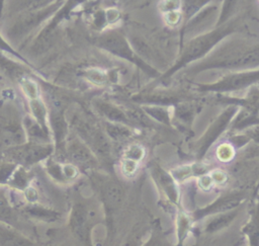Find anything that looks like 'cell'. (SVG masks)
<instances>
[{"label": "cell", "instance_id": "1", "mask_svg": "<svg viewBox=\"0 0 259 246\" xmlns=\"http://www.w3.org/2000/svg\"><path fill=\"white\" fill-rule=\"evenodd\" d=\"M48 148L34 145H17L5 148L2 155L4 161H9L17 165L29 164L44 158L48 154Z\"/></svg>", "mask_w": 259, "mask_h": 246}, {"label": "cell", "instance_id": "2", "mask_svg": "<svg viewBox=\"0 0 259 246\" xmlns=\"http://www.w3.org/2000/svg\"><path fill=\"white\" fill-rule=\"evenodd\" d=\"M21 126L8 110L0 113V144L6 148L20 145L22 142Z\"/></svg>", "mask_w": 259, "mask_h": 246}, {"label": "cell", "instance_id": "3", "mask_svg": "<svg viewBox=\"0 0 259 246\" xmlns=\"http://www.w3.org/2000/svg\"><path fill=\"white\" fill-rule=\"evenodd\" d=\"M0 246H35V243L9 224L0 222Z\"/></svg>", "mask_w": 259, "mask_h": 246}, {"label": "cell", "instance_id": "4", "mask_svg": "<svg viewBox=\"0 0 259 246\" xmlns=\"http://www.w3.org/2000/svg\"><path fill=\"white\" fill-rule=\"evenodd\" d=\"M29 176L22 165H17L7 181V186L14 190H25L28 187Z\"/></svg>", "mask_w": 259, "mask_h": 246}, {"label": "cell", "instance_id": "5", "mask_svg": "<svg viewBox=\"0 0 259 246\" xmlns=\"http://www.w3.org/2000/svg\"><path fill=\"white\" fill-rule=\"evenodd\" d=\"M72 227L75 234L84 238L86 233V213L82 207H77L73 213L72 217Z\"/></svg>", "mask_w": 259, "mask_h": 246}, {"label": "cell", "instance_id": "6", "mask_svg": "<svg viewBox=\"0 0 259 246\" xmlns=\"http://www.w3.org/2000/svg\"><path fill=\"white\" fill-rule=\"evenodd\" d=\"M236 217V214L233 213H228L226 215H221L219 217H217L215 219H213L212 221H210L207 226H206V231L207 232H217L220 231L222 229H224L225 227H227Z\"/></svg>", "mask_w": 259, "mask_h": 246}, {"label": "cell", "instance_id": "7", "mask_svg": "<svg viewBox=\"0 0 259 246\" xmlns=\"http://www.w3.org/2000/svg\"><path fill=\"white\" fill-rule=\"evenodd\" d=\"M24 212L28 216L38 219V220H42V221H51L56 218V214L54 212L46 210L41 207H35V206L26 207L24 209Z\"/></svg>", "mask_w": 259, "mask_h": 246}, {"label": "cell", "instance_id": "8", "mask_svg": "<svg viewBox=\"0 0 259 246\" xmlns=\"http://www.w3.org/2000/svg\"><path fill=\"white\" fill-rule=\"evenodd\" d=\"M240 202V198L237 197H230V198H226L221 200L219 203L212 206L209 209H206L204 213H224L227 212L233 208H235L236 206H238Z\"/></svg>", "mask_w": 259, "mask_h": 246}, {"label": "cell", "instance_id": "9", "mask_svg": "<svg viewBox=\"0 0 259 246\" xmlns=\"http://www.w3.org/2000/svg\"><path fill=\"white\" fill-rule=\"evenodd\" d=\"M17 164L9 162V161H1L0 162V184L6 185L8 179L16 168Z\"/></svg>", "mask_w": 259, "mask_h": 246}, {"label": "cell", "instance_id": "10", "mask_svg": "<svg viewBox=\"0 0 259 246\" xmlns=\"http://www.w3.org/2000/svg\"><path fill=\"white\" fill-rule=\"evenodd\" d=\"M145 246H164L162 243H160V242H158V241H156V240H154V241H150V242H148Z\"/></svg>", "mask_w": 259, "mask_h": 246}, {"label": "cell", "instance_id": "11", "mask_svg": "<svg viewBox=\"0 0 259 246\" xmlns=\"http://www.w3.org/2000/svg\"><path fill=\"white\" fill-rule=\"evenodd\" d=\"M1 79H2V77H1V76H0V80H1Z\"/></svg>", "mask_w": 259, "mask_h": 246}]
</instances>
